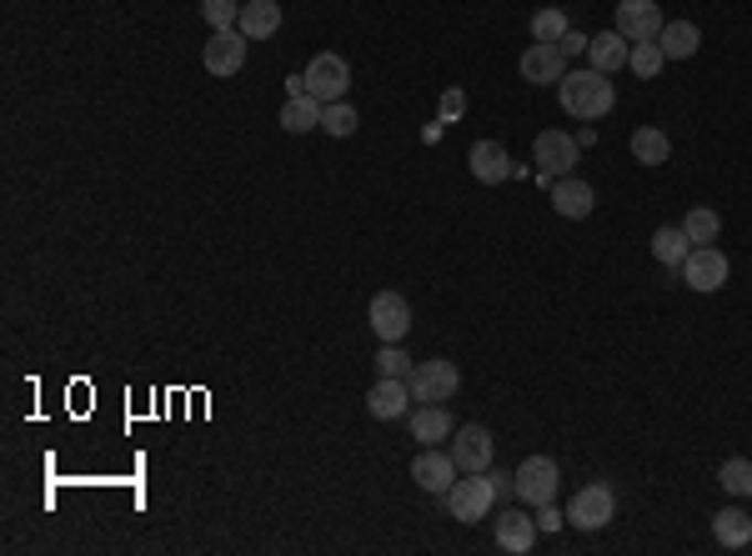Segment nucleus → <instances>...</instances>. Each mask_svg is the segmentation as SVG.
Instances as JSON below:
<instances>
[{"label":"nucleus","mask_w":752,"mask_h":556,"mask_svg":"<svg viewBox=\"0 0 752 556\" xmlns=\"http://www.w3.org/2000/svg\"><path fill=\"white\" fill-rule=\"evenodd\" d=\"M557 100H562V110L572 120H602L617 106V90H612V81L602 71L587 66V71H568V76L557 81Z\"/></svg>","instance_id":"nucleus-1"},{"label":"nucleus","mask_w":752,"mask_h":556,"mask_svg":"<svg viewBox=\"0 0 752 556\" xmlns=\"http://www.w3.org/2000/svg\"><path fill=\"white\" fill-rule=\"evenodd\" d=\"M442 502H447L452 522L472 526V522H487V516H491V506H497V487H491L487 471H462L457 487H452Z\"/></svg>","instance_id":"nucleus-2"},{"label":"nucleus","mask_w":752,"mask_h":556,"mask_svg":"<svg viewBox=\"0 0 752 556\" xmlns=\"http://www.w3.org/2000/svg\"><path fill=\"white\" fill-rule=\"evenodd\" d=\"M612 516H617V491L607 481H587L568 502V522L578 532H602V526H612Z\"/></svg>","instance_id":"nucleus-3"},{"label":"nucleus","mask_w":752,"mask_h":556,"mask_svg":"<svg viewBox=\"0 0 752 556\" xmlns=\"http://www.w3.org/2000/svg\"><path fill=\"white\" fill-rule=\"evenodd\" d=\"M578 156H582V146H578V136H568V131H542L532 141V161H537V175H542V181L572 175L578 171Z\"/></svg>","instance_id":"nucleus-4"},{"label":"nucleus","mask_w":752,"mask_h":556,"mask_svg":"<svg viewBox=\"0 0 752 556\" xmlns=\"http://www.w3.org/2000/svg\"><path fill=\"white\" fill-rule=\"evenodd\" d=\"M406 386H412V402H452L462 386V371L457 361H416L412 376H406Z\"/></svg>","instance_id":"nucleus-5"},{"label":"nucleus","mask_w":752,"mask_h":556,"mask_svg":"<svg viewBox=\"0 0 752 556\" xmlns=\"http://www.w3.org/2000/svg\"><path fill=\"white\" fill-rule=\"evenodd\" d=\"M306 90L321 100V106H331V100H347L351 90V66L341 61L337 51H321L311 55V66H306Z\"/></svg>","instance_id":"nucleus-6"},{"label":"nucleus","mask_w":752,"mask_h":556,"mask_svg":"<svg viewBox=\"0 0 752 556\" xmlns=\"http://www.w3.org/2000/svg\"><path fill=\"white\" fill-rule=\"evenodd\" d=\"M512 481H517V502L542 506V502H552V496H557V487H562V471H557L552 457H527L522 467L512 471Z\"/></svg>","instance_id":"nucleus-7"},{"label":"nucleus","mask_w":752,"mask_h":556,"mask_svg":"<svg viewBox=\"0 0 752 556\" xmlns=\"http://www.w3.org/2000/svg\"><path fill=\"white\" fill-rule=\"evenodd\" d=\"M367 321L382 341H396V346H402L406 331H412V306H406V296H396V291H377L367 306Z\"/></svg>","instance_id":"nucleus-8"},{"label":"nucleus","mask_w":752,"mask_h":556,"mask_svg":"<svg viewBox=\"0 0 752 556\" xmlns=\"http://www.w3.org/2000/svg\"><path fill=\"white\" fill-rule=\"evenodd\" d=\"M728 256L718 252V246H692L687 252V261H682V281L692 286V291H702V296H712V291H722L728 286Z\"/></svg>","instance_id":"nucleus-9"},{"label":"nucleus","mask_w":752,"mask_h":556,"mask_svg":"<svg viewBox=\"0 0 752 556\" xmlns=\"http://www.w3.org/2000/svg\"><path fill=\"white\" fill-rule=\"evenodd\" d=\"M667 25V15L657 11V0H617V25L612 31L622 35V41H657Z\"/></svg>","instance_id":"nucleus-10"},{"label":"nucleus","mask_w":752,"mask_h":556,"mask_svg":"<svg viewBox=\"0 0 752 556\" xmlns=\"http://www.w3.org/2000/svg\"><path fill=\"white\" fill-rule=\"evenodd\" d=\"M517 71H522L527 86H552V81L568 76V55H562L557 41H532L522 51V61H517Z\"/></svg>","instance_id":"nucleus-11"},{"label":"nucleus","mask_w":752,"mask_h":556,"mask_svg":"<svg viewBox=\"0 0 752 556\" xmlns=\"http://www.w3.org/2000/svg\"><path fill=\"white\" fill-rule=\"evenodd\" d=\"M457 477H462V467L452 461V451L426 447L422 457L412 461V481H416L422 491H432V496H447V491L457 487Z\"/></svg>","instance_id":"nucleus-12"},{"label":"nucleus","mask_w":752,"mask_h":556,"mask_svg":"<svg viewBox=\"0 0 752 556\" xmlns=\"http://www.w3.org/2000/svg\"><path fill=\"white\" fill-rule=\"evenodd\" d=\"M246 35L241 31H211V41H206V55H201V61H206V71L216 81H231L236 76L241 66H246Z\"/></svg>","instance_id":"nucleus-13"},{"label":"nucleus","mask_w":752,"mask_h":556,"mask_svg":"<svg viewBox=\"0 0 752 556\" xmlns=\"http://www.w3.org/2000/svg\"><path fill=\"white\" fill-rule=\"evenodd\" d=\"M412 386L396 382V376H377V386L367 392V411L377 416V421H402V416H412Z\"/></svg>","instance_id":"nucleus-14"},{"label":"nucleus","mask_w":752,"mask_h":556,"mask_svg":"<svg viewBox=\"0 0 752 556\" xmlns=\"http://www.w3.org/2000/svg\"><path fill=\"white\" fill-rule=\"evenodd\" d=\"M497 457V441H491L487 426H457V441H452V461L462 471H491Z\"/></svg>","instance_id":"nucleus-15"},{"label":"nucleus","mask_w":752,"mask_h":556,"mask_svg":"<svg viewBox=\"0 0 752 556\" xmlns=\"http://www.w3.org/2000/svg\"><path fill=\"white\" fill-rule=\"evenodd\" d=\"M537 516H527V512H517V506H507V512L491 522V536H497V546L501 552H512V556H527L537 546Z\"/></svg>","instance_id":"nucleus-16"},{"label":"nucleus","mask_w":752,"mask_h":556,"mask_svg":"<svg viewBox=\"0 0 752 556\" xmlns=\"http://www.w3.org/2000/svg\"><path fill=\"white\" fill-rule=\"evenodd\" d=\"M592 206H597V191H592L582 175H562V181H552V211L562 221H587Z\"/></svg>","instance_id":"nucleus-17"},{"label":"nucleus","mask_w":752,"mask_h":556,"mask_svg":"<svg viewBox=\"0 0 752 556\" xmlns=\"http://www.w3.org/2000/svg\"><path fill=\"white\" fill-rule=\"evenodd\" d=\"M412 441H422V447H436V441H447V437H457V421H452V411H447V402H422V406H412Z\"/></svg>","instance_id":"nucleus-18"},{"label":"nucleus","mask_w":752,"mask_h":556,"mask_svg":"<svg viewBox=\"0 0 752 556\" xmlns=\"http://www.w3.org/2000/svg\"><path fill=\"white\" fill-rule=\"evenodd\" d=\"M472 175H477L481 185H501V181H512V156H507V146L501 141H477L467 156Z\"/></svg>","instance_id":"nucleus-19"},{"label":"nucleus","mask_w":752,"mask_h":556,"mask_svg":"<svg viewBox=\"0 0 752 556\" xmlns=\"http://www.w3.org/2000/svg\"><path fill=\"white\" fill-rule=\"evenodd\" d=\"M627 55H633V41H622L617 31H602V35H592V45H587V66L602 71V76H617V71L627 66Z\"/></svg>","instance_id":"nucleus-20"},{"label":"nucleus","mask_w":752,"mask_h":556,"mask_svg":"<svg viewBox=\"0 0 752 556\" xmlns=\"http://www.w3.org/2000/svg\"><path fill=\"white\" fill-rule=\"evenodd\" d=\"M236 31L246 35V41H266V35H276L282 31V6H276V0H246V6H241Z\"/></svg>","instance_id":"nucleus-21"},{"label":"nucleus","mask_w":752,"mask_h":556,"mask_svg":"<svg viewBox=\"0 0 752 556\" xmlns=\"http://www.w3.org/2000/svg\"><path fill=\"white\" fill-rule=\"evenodd\" d=\"M712 536H718L722 552H742V546H752V516L738 512V506H722L712 516Z\"/></svg>","instance_id":"nucleus-22"},{"label":"nucleus","mask_w":752,"mask_h":556,"mask_svg":"<svg viewBox=\"0 0 752 556\" xmlns=\"http://www.w3.org/2000/svg\"><path fill=\"white\" fill-rule=\"evenodd\" d=\"M657 45H663L667 61H692V55L702 51V31L692 21H667L663 35H657Z\"/></svg>","instance_id":"nucleus-23"},{"label":"nucleus","mask_w":752,"mask_h":556,"mask_svg":"<svg viewBox=\"0 0 752 556\" xmlns=\"http://www.w3.org/2000/svg\"><path fill=\"white\" fill-rule=\"evenodd\" d=\"M282 131H292V136H306V131H317L321 126V100L317 96H286V106H282Z\"/></svg>","instance_id":"nucleus-24"},{"label":"nucleus","mask_w":752,"mask_h":556,"mask_svg":"<svg viewBox=\"0 0 752 556\" xmlns=\"http://www.w3.org/2000/svg\"><path fill=\"white\" fill-rule=\"evenodd\" d=\"M687 252H692V240H687L682 226H657L653 231V256L667 266V271H682Z\"/></svg>","instance_id":"nucleus-25"},{"label":"nucleus","mask_w":752,"mask_h":556,"mask_svg":"<svg viewBox=\"0 0 752 556\" xmlns=\"http://www.w3.org/2000/svg\"><path fill=\"white\" fill-rule=\"evenodd\" d=\"M633 161H643V165H667L672 161V141H667V131H657V126H637L633 131Z\"/></svg>","instance_id":"nucleus-26"},{"label":"nucleus","mask_w":752,"mask_h":556,"mask_svg":"<svg viewBox=\"0 0 752 556\" xmlns=\"http://www.w3.org/2000/svg\"><path fill=\"white\" fill-rule=\"evenodd\" d=\"M682 231H687V240H692V246H712V240H718V231H722V216L712 206H692L682 216Z\"/></svg>","instance_id":"nucleus-27"},{"label":"nucleus","mask_w":752,"mask_h":556,"mask_svg":"<svg viewBox=\"0 0 752 556\" xmlns=\"http://www.w3.org/2000/svg\"><path fill=\"white\" fill-rule=\"evenodd\" d=\"M357 106L351 100H331V106H321V131L337 136V141H347V136H357Z\"/></svg>","instance_id":"nucleus-28"},{"label":"nucleus","mask_w":752,"mask_h":556,"mask_svg":"<svg viewBox=\"0 0 752 556\" xmlns=\"http://www.w3.org/2000/svg\"><path fill=\"white\" fill-rule=\"evenodd\" d=\"M718 487L728 496H752V461L748 457H728L718 467Z\"/></svg>","instance_id":"nucleus-29"},{"label":"nucleus","mask_w":752,"mask_h":556,"mask_svg":"<svg viewBox=\"0 0 752 556\" xmlns=\"http://www.w3.org/2000/svg\"><path fill=\"white\" fill-rule=\"evenodd\" d=\"M627 66H633V76L653 81L657 71L667 66V55H663V45H657V41H637V45H633V55H627Z\"/></svg>","instance_id":"nucleus-30"},{"label":"nucleus","mask_w":752,"mask_h":556,"mask_svg":"<svg viewBox=\"0 0 752 556\" xmlns=\"http://www.w3.org/2000/svg\"><path fill=\"white\" fill-rule=\"evenodd\" d=\"M412 366H416V361L406 356L396 341H382V351H377V376H396V382H406V376H412Z\"/></svg>","instance_id":"nucleus-31"},{"label":"nucleus","mask_w":752,"mask_h":556,"mask_svg":"<svg viewBox=\"0 0 752 556\" xmlns=\"http://www.w3.org/2000/svg\"><path fill=\"white\" fill-rule=\"evenodd\" d=\"M201 21H206L211 31H236L241 0H201Z\"/></svg>","instance_id":"nucleus-32"},{"label":"nucleus","mask_w":752,"mask_h":556,"mask_svg":"<svg viewBox=\"0 0 752 556\" xmlns=\"http://www.w3.org/2000/svg\"><path fill=\"white\" fill-rule=\"evenodd\" d=\"M568 31H572V21H568V11H557V6L532 15V41H562Z\"/></svg>","instance_id":"nucleus-33"},{"label":"nucleus","mask_w":752,"mask_h":556,"mask_svg":"<svg viewBox=\"0 0 752 556\" xmlns=\"http://www.w3.org/2000/svg\"><path fill=\"white\" fill-rule=\"evenodd\" d=\"M462 110H467V90L447 86V90H442V116H436V120H442V126H452V120H462Z\"/></svg>","instance_id":"nucleus-34"},{"label":"nucleus","mask_w":752,"mask_h":556,"mask_svg":"<svg viewBox=\"0 0 752 556\" xmlns=\"http://www.w3.org/2000/svg\"><path fill=\"white\" fill-rule=\"evenodd\" d=\"M537 526H542V532H562V526H568V512H557L552 502H542L537 506Z\"/></svg>","instance_id":"nucleus-35"},{"label":"nucleus","mask_w":752,"mask_h":556,"mask_svg":"<svg viewBox=\"0 0 752 556\" xmlns=\"http://www.w3.org/2000/svg\"><path fill=\"white\" fill-rule=\"evenodd\" d=\"M557 45H562V55H568V61H572V55H587L592 35H582V31H568V35H562V41H557Z\"/></svg>","instance_id":"nucleus-36"},{"label":"nucleus","mask_w":752,"mask_h":556,"mask_svg":"<svg viewBox=\"0 0 752 556\" xmlns=\"http://www.w3.org/2000/svg\"><path fill=\"white\" fill-rule=\"evenodd\" d=\"M286 96H311V90H306V71L301 76H286Z\"/></svg>","instance_id":"nucleus-37"},{"label":"nucleus","mask_w":752,"mask_h":556,"mask_svg":"<svg viewBox=\"0 0 752 556\" xmlns=\"http://www.w3.org/2000/svg\"><path fill=\"white\" fill-rule=\"evenodd\" d=\"M578 146H597V131H592V120H587V126H582V131H578Z\"/></svg>","instance_id":"nucleus-38"}]
</instances>
